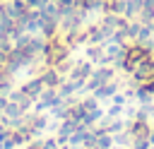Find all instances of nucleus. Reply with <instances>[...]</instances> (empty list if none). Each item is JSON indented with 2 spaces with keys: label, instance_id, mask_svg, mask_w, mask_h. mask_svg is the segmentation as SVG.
Segmentation results:
<instances>
[{
  "label": "nucleus",
  "instance_id": "f257e3e1",
  "mask_svg": "<svg viewBox=\"0 0 154 149\" xmlns=\"http://www.w3.org/2000/svg\"><path fill=\"white\" fill-rule=\"evenodd\" d=\"M65 58H67V46H65L60 38H51V41L46 43V62L58 67Z\"/></svg>",
  "mask_w": 154,
  "mask_h": 149
},
{
  "label": "nucleus",
  "instance_id": "f03ea898",
  "mask_svg": "<svg viewBox=\"0 0 154 149\" xmlns=\"http://www.w3.org/2000/svg\"><path fill=\"white\" fill-rule=\"evenodd\" d=\"M147 48L144 46H140V43H135V46H128L125 48V55H123V67L128 70V72H132L142 60H147Z\"/></svg>",
  "mask_w": 154,
  "mask_h": 149
},
{
  "label": "nucleus",
  "instance_id": "7ed1b4c3",
  "mask_svg": "<svg viewBox=\"0 0 154 149\" xmlns=\"http://www.w3.org/2000/svg\"><path fill=\"white\" fill-rule=\"evenodd\" d=\"M130 132H132V137H135V139H149V132H152V130H149L142 120H137V123L130 127Z\"/></svg>",
  "mask_w": 154,
  "mask_h": 149
},
{
  "label": "nucleus",
  "instance_id": "20e7f679",
  "mask_svg": "<svg viewBox=\"0 0 154 149\" xmlns=\"http://www.w3.org/2000/svg\"><path fill=\"white\" fill-rule=\"evenodd\" d=\"M103 82H111V70H99V72H94L91 87H101Z\"/></svg>",
  "mask_w": 154,
  "mask_h": 149
},
{
  "label": "nucleus",
  "instance_id": "39448f33",
  "mask_svg": "<svg viewBox=\"0 0 154 149\" xmlns=\"http://www.w3.org/2000/svg\"><path fill=\"white\" fill-rule=\"evenodd\" d=\"M41 87H43V82H41V77H38V79L29 82V84H26L22 91H24V94H29V96H36V91H41Z\"/></svg>",
  "mask_w": 154,
  "mask_h": 149
},
{
  "label": "nucleus",
  "instance_id": "423d86ee",
  "mask_svg": "<svg viewBox=\"0 0 154 149\" xmlns=\"http://www.w3.org/2000/svg\"><path fill=\"white\" fill-rule=\"evenodd\" d=\"M41 82H43V84H48V87H55V84L60 82V77H58V72H55V70H48V72L41 77Z\"/></svg>",
  "mask_w": 154,
  "mask_h": 149
},
{
  "label": "nucleus",
  "instance_id": "0eeeda50",
  "mask_svg": "<svg viewBox=\"0 0 154 149\" xmlns=\"http://www.w3.org/2000/svg\"><path fill=\"white\" fill-rule=\"evenodd\" d=\"M87 72H89V65L84 62V65H79V67H75V72H72V77H75V79L79 77V79H82V77H87Z\"/></svg>",
  "mask_w": 154,
  "mask_h": 149
},
{
  "label": "nucleus",
  "instance_id": "6e6552de",
  "mask_svg": "<svg viewBox=\"0 0 154 149\" xmlns=\"http://www.w3.org/2000/svg\"><path fill=\"white\" fill-rule=\"evenodd\" d=\"M108 147H111V139L108 137H99L96 139V149H108Z\"/></svg>",
  "mask_w": 154,
  "mask_h": 149
},
{
  "label": "nucleus",
  "instance_id": "1a4fd4ad",
  "mask_svg": "<svg viewBox=\"0 0 154 149\" xmlns=\"http://www.w3.org/2000/svg\"><path fill=\"white\" fill-rule=\"evenodd\" d=\"M149 147V139H135V149H147Z\"/></svg>",
  "mask_w": 154,
  "mask_h": 149
}]
</instances>
